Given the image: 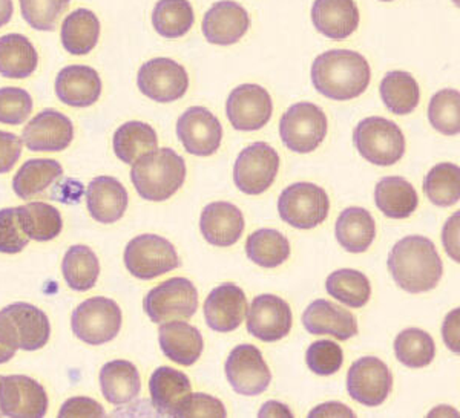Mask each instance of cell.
<instances>
[{
  "label": "cell",
  "instance_id": "obj_40",
  "mask_svg": "<svg viewBox=\"0 0 460 418\" xmlns=\"http://www.w3.org/2000/svg\"><path fill=\"white\" fill-rule=\"evenodd\" d=\"M194 22V8L189 0H158L152 11V25L164 39L183 37Z\"/></svg>",
  "mask_w": 460,
  "mask_h": 418
},
{
  "label": "cell",
  "instance_id": "obj_37",
  "mask_svg": "<svg viewBox=\"0 0 460 418\" xmlns=\"http://www.w3.org/2000/svg\"><path fill=\"white\" fill-rule=\"evenodd\" d=\"M22 231L30 239L37 242L53 240L62 233V214L54 205L47 203H30L17 207Z\"/></svg>",
  "mask_w": 460,
  "mask_h": 418
},
{
  "label": "cell",
  "instance_id": "obj_17",
  "mask_svg": "<svg viewBox=\"0 0 460 418\" xmlns=\"http://www.w3.org/2000/svg\"><path fill=\"white\" fill-rule=\"evenodd\" d=\"M272 112L270 94L258 84L236 86L226 101V114L236 131H260L270 121Z\"/></svg>",
  "mask_w": 460,
  "mask_h": 418
},
{
  "label": "cell",
  "instance_id": "obj_16",
  "mask_svg": "<svg viewBox=\"0 0 460 418\" xmlns=\"http://www.w3.org/2000/svg\"><path fill=\"white\" fill-rule=\"evenodd\" d=\"M177 135L188 153L195 157H209L220 149L223 127L209 109L192 106L178 118Z\"/></svg>",
  "mask_w": 460,
  "mask_h": 418
},
{
  "label": "cell",
  "instance_id": "obj_54",
  "mask_svg": "<svg viewBox=\"0 0 460 418\" xmlns=\"http://www.w3.org/2000/svg\"><path fill=\"white\" fill-rule=\"evenodd\" d=\"M310 417H355V413L342 403L330 402L310 411Z\"/></svg>",
  "mask_w": 460,
  "mask_h": 418
},
{
  "label": "cell",
  "instance_id": "obj_49",
  "mask_svg": "<svg viewBox=\"0 0 460 418\" xmlns=\"http://www.w3.org/2000/svg\"><path fill=\"white\" fill-rule=\"evenodd\" d=\"M180 417H227L225 405L218 398L208 394H190L188 402L184 403Z\"/></svg>",
  "mask_w": 460,
  "mask_h": 418
},
{
  "label": "cell",
  "instance_id": "obj_10",
  "mask_svg": "<svg viewBox=\"0 0 460 418\" xmlns=\"http://www.w3.org/2000/svg\"><path fill=\"white\" fill-rule=\"evenodd\" d=\"M125 266L137 279L151 281L180 267V257L172 242L162 236L146 233L128 242Z\"/></svg>",
  "mask_w": 460,
  "mask_h": 418
},
{
  "label": "cell",
  "instance_id": "obj_4",
  "mask_svg": "<svg viewBox=\"0 0 460 418\" xmlns=\"http://www.w3.org/2000/svg\"><path fill=\"white\" fill-rule=\"evenodd\" d=\"M51 337L47 313L31 303L16 302L0 311V342L11 350H42Z\"/></svg>",
  "mask_w": 460,
  "mask_h": 418
},
{
  "label": "cell",
  "instance_id": "obj_29",
  "mask_svg": "<svg viewBox=\"0 0 460 418\" xmlns=\"http://www.w3.org/2000/svg\"><path fill=\"white\" fill-rule=\"evenodd\" d=\"M100 388L106 402L121 406L136 400L142 391L140 372L131 361H108L100 371Z\"/></svg>",
  "mask_w": 460,
  "mask_h": 418
},
{
  "label": "cell",
  "instance_id": "obj_44",
  "mask_svg": "<svg viewBox=\"0 0 460 418\" xmlns=\"http://www.w3.org/2000/svg\"><path fill=\"white\" fill-rule=\"evenodd\" d=\"M429 120L436 131L444 135H457L460 131L459 91L442 90L431 97Z\"/></svg>",
  "mask_w": 460,
  "mask_h": 418
},
{
  "label": "cell",
  "instance_id": "obj_53",
  "mask_svg": "<svg viewBox=\"0 0 460 418\" xmlns=\"http://www.w3.org/2000/svg\"><path fill=\"white\" fill-rule=\"evenodd\" d=\"M459 313L460 309H456L445 318L444 327H442V335H444L445 345L448 346L453 353L459 354Z\"/></svg>",
  "mask_w": 460,
  "mask_h": 418
},
{
  "label": "cell",
  "instance_id": "obj_56",
  "mask_svg": "<svg viewBox=\"0 0 460 418\" xmlns=\"http://www.w3.org/2000/svg\"><path fill=\"white\" fill-rule=\"evenodd\" d=\"M14 13L13 0H0V28L8 25Z\"/></svg>",
  "mask_w": 460,
  "mask_h": 418
},
{
  "label": "cell",
  "instance_id": "obj_43",
  "mask_svg": "<svg viewBox=\"0 0 460 418\" xmlns=\"http://www.w3.org/2000/svg\"><path fill=\"white\" fill-rule=\"evenodd\" d=\"M394 353L402 365L419 370L434 361L436 345L433 337L424 329L407 328L394 340Z\"/></svg>",
  "mask_w": 460,
  "mask_h": 418
},
{
  "label": "cell",
  "instance_id": "obj_39",
  "mask_svg": "<svg viewBox=\"0 0 460 418\" xmlns=\"http://www.w3.org/2000/svg\"><path fill=\"white\" fill-rule=\"evenodd\" d=\"M246 255L260 267L277 268L290 257V242L278 231L261 229L247 238Z\"/></svg>",
  "mask_w": 460,
  "mask_h": 418
},
{
  "label": "cell",
  "instance_id": "obj_42",
  "mask_svg": "<svg viewBox=\"0 0 460 418\" xmlns=\"http://www.w3.org/2000/svg\"><path fill=\"white\" fill-rule=\"evenodd\" d=\"M424 192L438 207H451L460 198V169L453 162L436 164L424 179Z\"/></svg>",
  "mask_w": 460,
  "mask_h": 418
},
{
  "label": "cell",
  "instance_id": "obj_25",
  "mask_svg": "<svg viewBox=\"0 0 460 418\" xmlns=\"http://www.w3.org/2000/svg\"><path fill=\"white\" fill-rule=\"evenodd\" d=\"M56 94L65 105L88 108L99 101L102 79L99 73L86 65H69L58 74Z\"/></svg>",
  "mask_w": 460,
  "mask_h": 418
},
{
  "label": "cell",
  "instance_id": "obj_55",
  "mask_svg": "<svg viewBox=\"0 0 460 418\" xmlns=\"http://www.w3.org/2000/svg\"><path fill=\"white\" fill-rule=\"evenodd\" d=\"M260 417H292V413L283 403L267 402L258 413Z\"/></svg>",
  "mask_w": 460,
  "mask_h": 418
},
{
  "label": "cell",
  "instance_id": "obj_34",
  "mask_svg": "<svg viewBox=\"0 0 460 418\" xmlns=\"http://www.w3.org/2000/svg\"><path fill=\"white\" fill-rule=\"evenodd\" d=\"M63 175L60 162L48 158L28 160L22 164L13 179V190L21 199H31L43 194Z\"/></svg>",
  "mask_w": 460,
  "mask_h": 418
},
{
  "label": "cell",
  "instance_id": "obj_11",
  "mask_svg": "<svg viewBox=\"0 0 460 418\" xmlns=\"http://www.w3.org/2000/svg\"><path fill=\"white\" fill-rule=\"evenodd\" d=\"M279 170V155L270 144L258 142L243 149L234 166V181L246 195H261L272 186Z\"/></svg>",
  "mask_w": 460,
  "mask_h": 418
},
{
  "label": "cell",
  "instance_id": "obj_27",
  "mask_svg": "<svg viewBox=\"0 0 460 418\" xmlns=\"http://www.w3.org/2000/svg\"><path fill=\"white\" fill-rule=\"evenodd\" d=\"M158 340L163 354L178 365L192 366L204 350L203 335L199 329L186 320H172L160 327Z\"/></svg>",
  "mask_w": 460,
  "mask_h": 418
},
{
  "label": "cell",
  "instance_id": "obj_3",
  "mask_svg": "<svg viewBox=\"0 0 460 418\" xmlns=\"http://www.w3.org/2000/svg\"><path fill=\"white\" fill-rule=\"evenodd\" d=\"M186 179V162L168 147L154 149L132 164L131 181L143 199L162 203L177 194Z\"/></svg>",
  "mask_w": 460,
  "mask_h": 418
},
{
  "label": "cell",
  "instance_id": "obj_5",
  "mask_svg": "<svg viewBox=\"0 0 460 418\" xmlns=\"http://www.w3.org/2000/svg\"><path fill=\"white\" fill-rule=\"evenodd\" d=\"M353 142L362 158L384 168L396 164L405 153V136L401 127L382 117L359 121L353 132Z\"/></svg>",
  "mask_w": 460,
  "mask_h": 418
},
{
  "label": "cell",
  "instance_id": "obj_15",
  "mask_svg": "<svg viewBox=\"0 0 460 418\" xmlns=\"http://www.w3.org/2000/svg\"><path fill=\"white\" fill-rule=\"evenodd\" d=\"M48 396L40 383L28 376L0 377V413L4 417L42 418Z\"/></svg>",
  "mask_w": 460,
  "mask_h": 418
},
{
  "label": "cell",
  "instance_id": "obj_30",
  "mask_svg": "<svg viewBox=\"0 0 460 418\" xmlns=\"http://www.w3.org/2000/svg\"><path fill=\"white\" fill-rule=\"evenodd\" d=\"M335 235L349 253H364L376 238V222L368 210L349 207L336 220Z\"/></svg>",
  "mask_w": 460,
  "mask_h": 418
},
{
  "label": "cell",
  "instance_id": "obj_21",
  "mask_svg": "<svg viewBox=\"0 0 460 418\" xmlns=\"http://www.w3.org/2000/svg\"><path fill=\"white\" fill-rule=\"evenodd\" d=\"M247 299L243 288L223 283L214 288L204 302L206 324L217 333H232L246 319Z\"/></svg>",
  "mask_w": 460,
  "mask_h": 418
},
{
  "label": "cell",
  "instance_id": "obj_18",
  "mask_svg": "<svg viewBox=\"0 0 460 418\" xmlns=\"http://www.w3.org/2000/svg\"><path fill=\"white\" fill-rule=\"evenodd\" d=\"M293 324L292 309L275 294H260L247 311V331L253 337L272 344L284 339Z\"/></svg>",
  "mask_w": 460,
  "mask_h": 418
},
{
  "label": "cell",
  "instance_id": "obj_45",
  "mask_svg": "<svg viewBox=\"0 0 460 418\" xmlns=\"http://www.w3.org/2000/svg\"><path fill=\"white\" fill-rule=\"evenodd\" d=\"M22 17L37 31H54L71 0H19Z\"/></svg>",
  "mask_w": 460,
  "mask_h": 418
},
{
  "label": "cell",
  "instance_id": "obj_28",
  "mask_svg": "<svg viewBox=\"0 0 460 418\" xmlns=\"http://www.w3.org/2000/svg\"><path fill=\"white\" fill-rule=\"evenodd\" d=\"M312 22L323 36L344 40L359 25V10L355 0H314Z\"/></svg>",
  "mask_w": 460,
  "mask_h": 418
},
{
  "label": "cell",
  "instance_id": "obj_9",
  "mask_svg": "<svg viewBox=\"0 0 460 418\" xmlns=\"http://www.w3.org/2000/svg\"><path fill=\"white\" fill-rule=\"evenodd\" d=\"M330 199L323 187L312 183H295L284 188L278 199V212L284 222L299 231L323 224L329 216Z\"/></svg>",
  "mask_w": 460,
  "mask_h": 418
},
{
  "label": "cell",
  "instance_id": "obj_6",
  "mask_svg": "<svg viewBox=\"0 0 460 418\" xmlns=\"http://www.w3.org/2000/svg\"><path fill=\"white\" fill-rule=\"evenodd\" d=\"M199 309V292L184 277H172L160 283L143 299V309L154 324L189 320Z\"/></svg>",
  "mask_w": 460,
  "mask_h": 418
},
{
  "label": "cell",
  "instance_id": "obj_46",
  "mask_svg": "<svg viewBox=\"0 0 460 418\" xmlns=\"http://www.w3.org/2000/svg\"><path fill=\"white\" fill-rule=\"evenodd\" d=\"M309 370L318 376H333L344 363V353L338 344L332 340L314 342L305 354Z\"/></svg>",
  "mask_w": 460,
  "mask_h": 418
},
{
  "label": "cell",
  "instance_id": "obj_38",
  "mask_svg": "<svg viewBox=\"0 0 460 418\" xmlns=\"http://www.w3.org/2000/svg\"><path fill=\"white\" fill-rule=\"evenodd\" d=\"M379 92L384 105L396 116L411 114L420 100L418 82L411 74L403 71L388 73L382 79Z\"/></svg>",
  "mask_w": 460,
  "mask_h": 418
},
{
  "label": "cell",
  "instance_id": "obj_51",
  "mask_svg": "<svg viewBox=\"0 0 460 418\" xmlns=\"http://www.w3.org/2000/svg\"><path fill=\"white\" fill-rule=\"evenodd\" d=\"M23 140L16 134L0 131V173H8L22 155Z\"/></svg>",
  "mask_w": 460,
  "mask_h": 418
},
{
  "label": "cell",
  "instance_id": "obj_1",
  "mask_svg": "<svg viewBox=\"0 0 460 418\" xmlns=\"http://www.w3.org/2000/svg\"><path fill=\"white\" fill-rule=\"evenodd\" d=\"M388 270L394 283L407 293H427L438 287L444 266L433 240L425 236H407L393 246Z\"/></svg>",
  "mask_w": 460,
  "mask_h": 418
},
{
  "label": "cell",
  "instance_id": "obj_24",
  "mask_svg": "<svg viewBox=\"0 0 460 418\" xmlns=\"http://www.w3.org/2000/svg\"><path fill=\"white\" fill-rule=\"evenodd\" d=\"M303 324L314 335H329L338 340H349L358 335L355 316L327 299H316L310 303L304 311Z\"/></svg>",
  "mask_w": 460,
  "mask_h": 418
},
{
  "label": "cell",
  "instance_id": "obj_22",
  "mask_svg": "<svg viewBox=\"0 0 460 418\" xmlns=\"http://www.w3.org/2000/svg\"><path fill=\"white\" fill-rule=\"evenodd\" d=\"M152 406L164 417H180L184 403L192 394V385L184 372L162 366L149 379Z\"/></svg>",
  "mask_w": 460,
  "mask_h": 418
},
{
  "label": "cell",
  "instance_id": "obj_32",
  "mask_svg": "<svg viewBox=\"0 0 460 418\" xmlns=\"http://www.w3.org/2000/svg\"><path fill=\"white\" fill-rule=\"evenodd\" d=\"M39 65V54L28 37L5 34L0 37V75L5 79H28Z\"/></svg>",
  "mask_w": 460,
  "mask_h": 418
},
{
  "label": "cell",
  "instance_id": "obj_23",
  "mask_svg": "<svg viewBox=\"0 0 460 418\" xmlns=\"http://www.w3.org/2000/svg\"><path fill=\"white\" fill-rule=\"evenodd\" d=\"M199 231L210 246H234L244 231V216L232 203H210L201 212Z\"/></svg>",
  "mask_w": 460,
  "mask_h": 418
},
{
  "label": "cell",
  "instance_id": "obj_59",
  "mask_svg": "<svg viewBox=\"0 0 460 418\" xmlns=\"http://www.w3.org/2000/svg\"><path fill=\"white\" fill-rule=\"evenodd\" d=\"M0 377H2V376H0ZM0 415H2V413H0Z\"/></svg>",
  "mask_w": 460,
  "mask_h": 418
},
{
  "label": "cell",
  "instance_id": "obj_48",
  "mask_svg": "<svg viewBox=\"0 0 460 418\" xmlns=\"http://www.w3.org/2000/svg\"><path fill=\"white\" fill-rule=\"evenodd\" d=\"M30 244V238L22 231L17 207L0 210V253L16 255Z\"/></svg>",
  "mask_w": 460,
  "mask_h": 418
},
{
  "label": "cell",
  "instance_id": "obj_35",
  "mask_svg": "<svg viewBox=\"0 0 460 418\" xmlns=\"http://www.w3.org/2000/svg\"><path fill=\"white\" fill-rule=\"evenodd\" d=\"M112 144L117 158L132 166L142 155L157 149V132L143 121H128L115 131Z\"/></svg>",
  "mask_w": 460,
  "mask_h": 418
},
{
  "label": "cell",
  "instance_id": "obj_57",
  "mask_svg": "<svg viewBox=\"0 0 460 418\" xmlns=\"http://www.w3.org/2000/svg\"><path fill=\"white\" fill-rule=\"evenodd\" d=\"M14 356H16V350H11V348H8V346L4 345L0 342V365L10 361Z\"/></svg>",
  "mask_w": 460,
  "mask_h": 418
},
{
  "label": "cell",
  "instance_id": "obj_12",
  "mask_svg": "<svg viewBox=\"0 0 460 418\" xmlns=\"http://www.w3.org/2000/svg\"><path fill=\"white\" fill-rule=\"evenodd\" d=\"M138 90L158 103H172L188 92L189 75L172 58H152L142 65L137 75Z\"/></svg>",
  "mask_w": 460,
  "mask_h": 418
},
{
  "label": "cell",
  "instance_id": "obj_33",
  "mask_svg": "<svg viewBox=\"0 0 460 418\" xmlns=\"http://www.w3.org/2000/svg\"><path fill=\"white\" fill-rule=\"evenodd\" d=\"M99 17L91 10H74L63 21L60 39L63 48L73 56H86L91 53L99 43Z\"/></svg>",
  "mask_w": 460,
  "mask_h": 418
},
{
  "label": "cell",
  "instance_id": "obj_7",
  "mask_svg": "<svg viewBox=\"0 0 460 418\" xmlns=\"http://www.w3.org/2000/svg\"><path fill=\"white\" fill-rule=\"evenodd\" d=\"M121 309L115 300L102 296L86 299L73 311L71 328L88 345H105L120 333Z\"/></svg>",
  "mask_w": 460,
  "mask_h": 418
},
{
  "label": "cell",
  "instance_id": "obj_13",
  "mask_svg": "<svg viewBox=\"0 0 460 418\" xmlns=\"http://www.w3.org/2000/svg\"><path fill=\"white\" fill-rule=\"evenodd\" d=\"M225 372L234 391L247 397L260 396L272 382V374L261 351L247 344L232 350L226 361Z\"/></svg>",
  "mask_w": 460,
  "mask_h": 418
},
{
  "label": "cell",
  "instance_id": "obj_14",
  "mask_svg": "<svg viewBox=\"0 0 460 418\" xmlns=\"http://www.w3.org/2000/svg\"><path fill=\"white\" fill-rule=\"evenodd\" d=\"M392 388L390 368L377 357H362L350 366L347 374V391L350 397L368 408H376L385 402Z\"/></svg>",
  "mask_w": 460,
  "mask_h": 418
},
{
  "label": "cell",
  "instance_id": "obj_2",
  "mask_svg": "<svg viewBox=\"0 0 460 418\" xmlns=\"http://www.w3.org/2000/svg\"><path fill=\"white\" fill-rule=\"evenodd\" d=\"M372 69L362 54L350 49H332L314 58L312 83L319 94L336 101L353 100L366 92Z\"/></svg>",
  "mask_w": 460,
  "mask_h": 418
},
{
  "label": "cell",
  "instance_id": "obj_31",
  "mask_svg": "<svg viewBox=\"0 0 460 418\" xmlns=\"http://www.w3.org/2000/svg\"><path fill=\"white\" fill-rule=\"evenodd\" d=\"M375 203L387 218L405 220L418 209L419 196L413 184L402 177H385L376 184Z\"/></svg>",
  "mask_w": 460,
  "mask_h": 418
},
{
  "label": "cell",
  "instance_id": "obj_41",
  "mask_svg": "<svg viewBox=\"0 0 460 418\" xmlns=\"http://www.w3.org/2000/svg\"><path fill=\"white\" fill-rule=\"evenodd\" d=\"M327 293L351 309H362L372 296V285L364 273L353 268L336 270L327 277Z\"/></svg>",
  "mask_w": 460,
  "mask_h": 418
},
{
  "label": "cell",
  "instance_id": "obj_50",
  "mask_svg": "<svg viewBox=\"0 0 460 418\" xmlns=\"http://www.w3.org/2000/svg\"><path fill=\"white\" fill-rule=\"evenodd\" d=\"M106 413L100 403L89 397H73L63 403L58 417H105Z\"/></svg>",
  "mask_w": 460,
  "mask_h": 418
},
{
  "label": "cell",
  "instance_id": "obj_26",
  "mask_svg": "<svg viewBox=\"0 0 460 418\" xmlns=\"http://www.w3.org/2000/svg\"><path fill=\"white\" fill-rule=\"evenodd\" d=\"M129 195L114 177H97L86 188V207L93 220L100 224H114L128 209Z\"/></svg>",
  "mask_w": 460,
  "mask_h": 418
},
{
  "label": "cell",
  "instance_id": "obj_20",
  "mask_svg": "<svg viewBox=\"0 0 460 418\" xmlns=\"http://www.w3.org/2000/svg\"><path fill=\"white\" fill-rule=\"evenodd\" d=\"M251 28V17L244 6L234 0H221L212 5L203 19L204 37L212 45L229 47L240 42Z\"/></svg>",
  "mask_w": 460,
  "mask_h": 418
},
{
  "label": "cell",
  "instance_id": "obj_52",
  "mask_svg": "<svg viewBox=\"0 0 460 418\" xmlns=\"http://www.w3.org/2000/svg\"><path fill=\"white\" fill-rule=\"evenodd\" d=\"M459 212L451 216L448 222L444 225L442 240H444L445 250L456 262L460 261L459 257Z\"/></svg>",
  "mask_w": 460,
  "mask_h": 418
},
{
  "label": "cell",
  "instance_id": "obj_36",
  "mask_svg": "<svg viewBox=\"0 0 460 418\" xmlns=\"http://www.w3.org/2000/svg\"><path fill=\"white\" fill-rule=\"evenodd\" d=\"M62 273L71 290L80 293L88 292L99 281V257L88 246L69 247L63 257Z\"/></svg>",
  "mask_w": 460,
  "mask_h": 418
},
{
  "label": "cell",
  "instance_id": "obj_47",
  "mask_svg": "<svg viewBox=\"0 0 460 418\" xmlns=\"http://www.w3.org/2000/svg\"><path fill=\"white\" fill-rule=\"evenodd\" d=\"M32 97L22 88H0V123L19 126L30 118Z\"/></svg>",
  "mask_w": 460,
  "mask_h": 418
},
{
  "label": "cell",
  "instance_id": "obj_8",
  "mask_svg": "<svg viewBox=\"0 0 460 418\" xmlns=\"http://www.w3.org/2000/svg\"><path fill=\"white\" fill-rule=\"evenodd\" d=\"M329 121L319 106L301 101L290 106L279 121L284 146L296 153H310L324 142Z\"/></svg>",
  "mask_w": 460,
  "mask_h": 418
},
{
  "label": "cell",
  "instance_id": "obj_58",
  "mask_svg": "<svg viewBox=\"0 0 460 418\" xmlns=\"http://www.w3.org/2000/svg\"><path fill=\"white\" fill-rule=\"evenodd\" d=\"M382 2H393V0H382Z\"/></svg>",
  "mask_w": 460,
  "mask_h": 418
},
{
  "label": "cell",
  "instance_id": "obj_19",
  "mask_svg": "<svg viewBox=\"0 0 460 418\" xmlns=\"http://www.w3.org/2000/svg\"><path fill=\"white\" fill-rule=\"evenodd\" d=\"M73 138V121L54 109L37 114L22 132V140L31 152H62L71 144Z\"/></svg>",
  "mask_w": 460,
  "mask_h": 418
}]
</instances>
